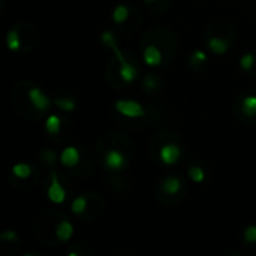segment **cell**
I'll list each match as a JSON object with an SVG mask.
<instances>
[{
	"instance_id": "cell-1",
	"label": "cell",
	"mask_w": 256,
	"mask_h": 256,
	"mask_svg": "<svg viewBox=\"0 0 256 256\" xmlns=\"http://www.w3.org/2000/svg\"><path fill=\"white\" fill-rule=\"evenodd\" d=\"M102 42H104L105 45H108V46L116 52V56H117V58H118V62H120V78H122L124 82H132V81L136 78L138 70H136V68H135L132 63H129V62L123 57L122 51H120V50L117 48V45H116V38H114V34H112L111 32H104V33H102Z\"/></svg>"
},
{
	"instance_id": "cell-2",
	"label": "cell",
	"mask_w": 256,
	"mask_h": 256,
	"mask_svg": "<svg viewBox=\"0 0 256 256\" xmlns=\"http://www.w3.org/2000/svg\"><path fill=\"white\" fill-rule=\"evenodd\" d=\"M116 110H117V112H120L122 116L129 117V118H138V117L144 116V108L141 106V104H138L135 100H129V99L117 100Z\"/></svg>"
},
{
	"instance_id": "cell-3",
	"label": "cell",
	"mask_w": 256,
	"mask_h": 256,
	"mask_svg": "<svg viewBox=\"0 0 256 256\" xmlns=\"http://www.w3.org/2000/svg\"><path fill=\"white\" fill-rule=\"evenodd\" d=\"M48 198H50V201L54 202V204H62V202L66 200V190H64L63 186L60 184V182H58L56 172L51 174V184H50V188H48Z\"/></svg>"
},
{
	"instance_id": "cell-4",
	"label": "cell",
	"mask_w": 256,
	"mask_h": 256,
	"mask_svg": "<svg viewBox=\"0 0 256 256\" xmlns=\"http://www.w3.org/2000/svg\"><path fill=\"white\" fill-rule=\"evenodd\" d=\"M126 162L124 154L118 150H110L105 154V165L112 171H122L126 166Z\"/></svg>"
},
{
	"instance_id": "cell-5",
	"label": "cell",
	"mask_w": 256,
	"mask_h": 256,
	"mask_svg": "<svg viewBox=\"0 0 256 256\" xmlns=\"http://www.w3.org/2000/svg\"><path fill=\"white\" fill-rule=\"evenodd\" d=\"M159 154H160V160L165 165H174V164H177L182 152H180V148L176 144H165L160 148V153Z\"/></svg>"
},
{
	"instance_id": "cell-6",
	"label": "cell",
	"mask_w": 256,
	"mask_h": 256,
	"mask_svg": "<svg viewBox=\"0 0 256 256\" xmlns=\"http://www.w3.org/2000/svg\"><path fill=\"white\" fill-rule=\"evenodd\" d=\"M28 99H30L32 105H33L36 110H39V111H45V110L50 106V99H48V96H46L40 88H38V87H34V88H32V90L28 92Z\"/></svg>"
},
{
	"instance_id": "cell-7",
	"label": "cell",
	"mask_w": 256,
	"mask_h": 256,
	"mask_svg": "<svg viewBox=\"0 0 256 256\" xmlns=\"http://www.w3.org/2000/svg\"><path fill=\"white\" fill-rule=\"evenodd\" d=\"M60 162L66 168L76 166L80 164V152L76 147H66L60 154Z\"/></svg>"
},
{
	"instance_id": "cell-8",
	"label": "cell",
	"mask_w": 256,
	"mask_h": 256,
	"mask_svg": "<svg viewBox=\"0 0 256 256\" xmlns=\"http://www.w3.org/2000/svg\"><path fill=\"white\" fill-rule=\"evenodd\" d=\"M144 62L148 64V66H159L162 63V52L158 46L154 45H148L146 50H144Z\"/></svg>"
},
{
	"instance_id": "cell-9",
	"label": "cell",
	"mask_w": 256,
	"mask_h": 256,
	"mask_svg": "<svg viewBox=\"0 0 256 256\" xmlns=\"http://www.w3.org/2000/svg\"><path fill=\"white\" fill-rule=\"evenodd\" d=\"M74 234V226L68 220H62L56 228V236L60 242H68Z\"/></svg>"
},
{
	"instance_id": "cell-10",
	"label": "cell",
	"mask_w": 256,
	"mask_h": 256,
	"mask_svg": "<svg viewBox=\"0 0 256 256\" xmlns=\"http://www.w3.org/2000/svg\"><path fill=\"white\" fill-rule=\"evenodd\" d=\"M208 48H210L212 52H214L218 56H224L226 52V50H228V44L222 38H212L208 40Z\"/></svg>"
},
{
	"instance_id": "cell-11",
	"label": "cell",
	"mask_w": 256,
	"mask_h": 256,
	"mask_svg": "<svg viewBox=\"0 0 256 256\" xmlns=\"http://www.w3.org/2000/svg\"><path fill=\"white\" fill-rule=\"evenodd\" d=\"M180 180L177 177H168L162 182V190L170 195H176L180 190Z\"/></svg>"
},
{
	"instance_id": "cell-12",
	"label": "cell",
	"mask_w": 256,
	"mask_h": 256,
	"mask_svg": "<svg viewBox=\"0 0 256 256\" xmlns=\"http://www.w3.org/2000/svg\"><path fill=\"white\" fill-rule=\"evenodd\" d=\"M242 110L248 117H254L256 116V94L252 96H246L242 102Z\"/></svg>"
},
{
	"instance_id": "cell-13",
	"label": "cell",
	"mask_w": 256,
	"mask_h": 256,
	"mask_svg": "<svg viewBox=\"0 0 256 256\" xmlns=\"http://www.w3.org/2000/svg\"><path fill=\"white\" fill-rule=\"evenodd\" d=\"M60 124H62V122H60L58 116H56V114H51V116L45 120V129H46V132H50V134H52V135L58 134Z\"/></svg>"
},
{
	"instance_id": "cell-14",
	"label": "cell",
	"mask_w": 256,
	"mask_h": 256,
	"mask_svg": "<svg viewBox=\"0 0 256 256\" xmlns=\"http://www.w3.org/2000/svg\"><path fill=\"white\" fill-rule=\"evenodd\" d=\"M12 174L18 178H28L32 176V168L27 164H16L12 166Z\"/></svg>"
},
{
	"instance_id": "cell-15",
	"label": "cell",
	"mask_w": 256,
	"mask_h": 256,
	"mask_svg": "<svg viewBox=\"0 0 256 256\" xmlns=\"http://www.w3.org/2000/svg\"><path fill=\"white\" fill-rule=\"evenodd\" d=\"M128 16H129V9H128L124 4H118V6L114 9V12H112V20H114V22H117V24L124 22V21L128 20Z\"/></svg>"
},
{
	"instance_id": "cell-16",
	"label": "cell",
	"mask_w": 256,
	"mask_h": 256,
	"mask_svg": "<svg viewBox=\"0 0 256 256\" xmlns=\"http://www.w3.org/2000/svg\"><path fill=\"white\" fill-rule=\"evenodd\" d=\"M6 44H8V48L10 51H18L20 50V36H18V32L16 30H10L6 36Z\"/></svg>"
},
{
	"instance_id": "cell-17",
	"label": "cell",
	"mask_w": 256,
	"mask_h": 256,
	"mask_svg": "<svg viewBox=\"0 0 256 256\" xmlns=\"http://www.w3.org/2000/svg\"><path fill=\"white\" fill-rule=\"evenodd\" d=\"M54 104H56L57 108H60L64 112H72L75 110V102L72 99H69V98H58V99L54 100Z\"/></svg>"
},
{
	"instance_id": "cell-18",
	"label": "cell",
	"mask_w": 256,
	"mask_h": 256,
	"mask_svg": "<svg viewBox=\"0 0 256 256\" xmlns=\"http://www.w3.org/2000/svg\"><path fill=\"white\" fill-rule=\"evenodd\" d=\"M87 208V200L84 196H76L74 201H72V206H70V210L74 214H82Z\"/></svg>"
},
{
	"instance_id": "cell-19",
	"label": "cell",
	"mask_w": 256,
	"mask_h": 256,
	"mask_svg": "<svg viewBox=\"0 0 256 256\" xmlns=\"http://www.w3.org/2000/svg\"><path fill=\"white\" fill-rule=\"evenodd\" d=\"M189 177L195 183H202L206 180V172L201 166H192V168H189Z\"/></svg>"
},
{
	"instance_id": "cell-20",
	"label": "cell",
	"mask_w": 256,
	"mask_h": 256,
	"mask_svg": "<svg viewBox=\"0 0 256 256\" xmlns=\"http://www.w3.org/2000/svg\"><path fill=\"white\" fill-rule=\"evenodd\" d=\"M254 64H255V56H254L252 52L244 54V56L240 58V66H242L243 70H250V69L254 68Z\"/></svg>"
},
{
	"instance_id": "cell-21",
	"label": "cell",
	"mask_w": 256,
	"mask_h": 256,
	"mask_svg": "<svg viewBox=\"0 0 256 256\" xmlns=\"http://www.w3.org/2000/svg\"><path fill=\"white\" fill-rule=\"evenodd\" d=\"M244 242L246 243H256V226H248L244 231Z\"/></svg>"
},
{
	"instance_id": "cell-22",
	"label": "cell",
	"mask_w": 256,
	"mask_h": 256,
	"mask_svg": "<svg viewBox=\"0 0 256 256\" xmlns=\"http://www.w3.org/2000/svg\"><path fill=\"white\" fill-rule=\"evenodd\" d=\"M192 60H194V63H204V62L207 60V56H206L204 51L196 50V51L192 54Z\"/></svg>"
},
{
	"instance_id": "cell-23",
	"label": "cell",
	"mask_w": 256,
	"mask_h": 256,
	"mask_svg": "<svg viewBox=\"0 0 256 256\" xmlns=\"http://www.w3.org/2000/svg\"><path fill=\"white\" fill-rule=\"evenodd\" d=\"M0 238L4 240V242H15L16 240V234H15V231H4V232H2Z\"/></svg>"
},
{
	"instance_id": "cell-24",
	"label": "cell",
	"mask_w": 256,
	"mask_h": 256,
	"mask_svg": "<svg viewBox=\"0 0 256 256\" xmlns=\"http://www.w3.org/2000/svg\"><path fill=\"white\" fill-rule=\"evenodd\" d=\"M44 159H45V162H46V164L52 165V164H54V160H56V154H54V152H51V150L44 152Z\"/></svg>"
},
{
	"instance_id": "cell-25",
	"label": "cell",
	"mask_w": 256,
	"mask_h": 256,
	"mask_svg": "<svg viewBox=\"0 0 256 256\" xmlns=\"http://www.w3.org/2000/svg\"><path fill=\"white\" fill-rule=\"evenodd\" d=\"M146 86L150 88V90H153V88H156V80L153 78V75H148L147 78H146Z\"/></svg>"
},
{
	"instance_id": "cell-26",
	"label": "cell",
	"mask_w": 256,
	"mask_h": 256,
	"mask_svg": "<svg viewBox=\"0 0 256 256\" xmlns=\"http://www.w3.org/2000/svg\"><path fill=\"white\" fill-rule=\"evenodd\" d=\"M146 2H156V0H146Z\"/></svg>"
}]
</instances>
